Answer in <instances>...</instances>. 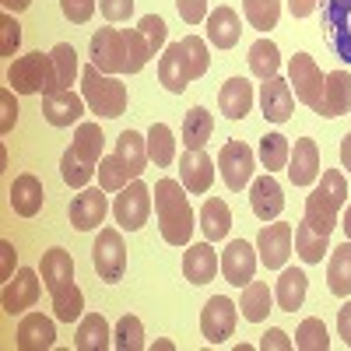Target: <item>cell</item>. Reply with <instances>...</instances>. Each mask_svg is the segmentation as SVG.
<instances>
[{"instance_id": "obj_1", "label": "cell", "mask_w": 351, "mask_h": 351, "mask_svg": "<svg viewBox=\"0 0 351 351\" xmlns=\"http://www.w3.org/2000/svg\"><path fill=\"white\" fill-rule=\"evenodd\" d=\"M152 56L155 53L141 28H99L92 36V64L102 74H137Z\"/></svg>"}, {"instance_id": "obj_2", "label": "cell", "mask_w": 351, "mask_h": 351, "mask_svg": "<svg viewBox=\"0 0 351 351\" xmlns=\"http://www.w3.org/2000/svg\"><path fill=\"white\" fill-rule=\"evenodd\" d=\"M211 67V56H208V43L200 36H183L180 43H169L158 56V81L165 92L172 95H183L190 81L204 77Z\"/></svg>"}, {"instance_id": "obj_3", "label": "cell", "mask_w": 351, "mask_h": 351, "mask_svg": "<svg viewBox=\"0 0 351 351\" xmlns=\"http://www.w3.org/2000/svg\"><path fill=\"white\" fill-rule=\"evenodd\" d=\"M155 218L162 228V239L169 246H186L193 236V208L186 200V186L176 180L155 183Z\"/></svg>"}, {"instance_id": "obj_4", "label": "cell", "mask_w": 351, "mask_h": 351, "mask_svg": "<svg viewBox=\"0 0 351 351\" xmlns=\"http://www.w3.org/2000/svg\"><path fill=\"white\" fill-rule=\"evenodd\" d=\"M344 200H348V180H344V172L341 169H327L324 180H319L313 186V193L306 197L302 221L309 228H316L319 236H330V232L337 228V215L344 208Z\"/></svg>"}, {"instance_id": "obj_5", "label": "cell", "mask_w": 351, "mask_h": 351, "mask_svg": "<svg viewBox=\"0 0 351 351\" xmlns=\"http://www.w3.org/2000/svg\"><path fill=\"white\" fill-rule=\"evenodd\" d=\"M8 84L18 95H49L60 92V77H56L53 53H28L8 67Z\"/></svg>"}, {"instance_id": "obj_6", "label": "cell", "mask_w": 351, "mask_h": 351, "mask_svg": "<svg viewBox=\"0 0 351 351\" xmlns=\"http://www.w3.org/2000/svg\"><path fill=\"white\" fill-rule=\"evenodd\" d=\"M81 95L88 102V109L106 116V120H116V116L127 112V84L116 81L112 74H102L95 64H88L81 71Z\"/></svg>"}, {"instance_id": "obj_7", "label": "cell", "mask_w": 351, "mask_h": 351, "mask_svg": "<svg viewBox=\"0 0 351 351\" xmlns=\"http://www.w3.org/2000/svg\"><path fill=\"white\" fill-rule=\"evenodd\" d=\"M324 71L316 67V60L309 53H295L288 60V84H295L291 92L302 106H309L313 112H324Z\"/></svg>"}, {"instance_id": "obj_8", "label": "cell", "mask_w": 351, "mask_h": 351, "mask_svg": "<svg viewBox=\"0 0 351 351\" xmlns=\"http://www.w3.org/2000/svg\"><path fill=\"white\" fill-rule=\"evenodd\" d=\"M92 263L106 285H116L123 274H127V246H123V236L120 228H102L99 239L92 246Z\"/></svg>"}, {"instance_id": "obj_9", "label": "cell", "mask_w": 351, "mask_h": 351, "mask_svg": "<svg viewBox=\"0 0 351 351\" xmlns=\"http://www.w3.org/2000/svg\"><path fill=\"white\" fill-rule=\"evenodd\" d=\"M112 215H116V225L127 228V232L144 228V221H148V215H152V190L141 180H134L130 186L120 190V197L112 200Z\"/></svg>"}, {"instance_id": "obj_10", "label": "cell", "mask_w": 351, "mask_h": 351, "mask_svg": "<svg viewBox=\"0 0 351 351\" xmlns=\"http://www.w3.org/2000/svg\"><path fill=\"white\" fill-rule=\"evenodd\" d=\"M253 165H256L253 148L243 144V141H228L221 148V155H218V169H221V180H225L228 190L250 186L253 183Z\"/></svg>"}, {"instance_id": "obj_11", "label": "cell", "mask_w": 351, "mask_h": 351, "mask_svg": "<svg viewBox=\"0 0 351 351\" xmlns=\"http://www.w3.org/2000/svg\"><path fill=\"white\" fill-rule=\"evenodd\" d=\"M319 4H324V28L330 49L344 64H351V0H319Z\"/></svg>"}, {"instance_id": "obj_12", "label": "cell", "mask_w": 351, "mask_h": 351, "mask_svg": "<svg viewBox=\"0 0 351 351\" xmlns=\"http://www.w3.org/2000/svg\"><path fill=\"white\" fill-rule=\"evenodd\" d=\"M236 319H239L236 302L225 299V295H211V302L200 309V334L211 344H221V341L232 337V330H236Z\"/></svg>"}, {"instance_id": "obj_13", "label": "cell", "mask_w": 351, "mask_h": 351, "mask_svg": "<svg viewBox=\"0 0 351 351\" xmlns=\"http://www.w3.org/2000/svg\"><path fill=\"white\" fill-rule=\"evenodd\" d=\"M256 253L267 271H281L291 256V225H285V221L263 225L256 236Z\"/></svg>"}, {"instance_id": "obj_14", "label": "cell", "mask_w": 351, "mask_h": 351, "mask_svg": "<svg viewBox=\"0 0 351 351\" xmlns=\"http://www.w3.org/2000/svg\"><path fill=\"white\" fill-rule=\"evenodd\" d=\"M67 215H71V225H74L77 232H92V228H99V225L106 221V215H109L106 190H102V186H92V190L84 186V190L71 200Z\"/></svg>"}, {"instance_id": "obj_15", "label": "cell", "mask_w": 351, "mask_h": 351, "mask_svg": "<svg viewBox=\"0 0 351 351\" xmlns=\"http://www.w3.org/2000/svg\"><path fill=\"white\" fill-rule=\"evenodd\" d=\"M221 274H225L228 285L246 288L256 274V246L246 243V239H232L221 253Z\"/></svg>"}, {"instance_id": "obj_16", "label": "cell", "mask_w": 351, "mask_h": 351, "mask_svg": "<svg viewBox=\"0 0 351 351\" xmlns=\"http://www.w3.org/2000/svg\"><path fill=\"white\" fill-rule=\"evenodd\" d=\"M39 291H43V281L36 271L21 267L8 285H4V295H0V302H4V313L8 316H21L25 309H32L39 302Z\"/></svg>"}, {"instance_id": "obj_17", "label": "cell", "mask_w": 351, "mask_h": 351, "mask_svg": "<svg viewBox=\"0 0 351 351\" xmlns=\"http://www.w3.org/2000/svg\"><path fill=\"white\" fill-rule=\"evenodd\" d=\"M260 109H263V120L271 123H288L291 120V109H295V92L285 77H267L260 84Z\"/></svg>"}, {"instance_id": "obj_18", "label": "cell", "mask_w": 351, "mask_h": 351, "mask_svg": "<svg viewBox=\"0 0 351 351\" xmlns=\"http://www.w3.org/2000/svg\"><path fill=\"white\" fill-rule=\"evenodd\" d=\"M288 180L295 183V186H313L319 180V148H316V141L313 137H302L295 141V148H291L288 155Z\"/></svg>"}, {"instance_id": "obj_19", "label": "cell", "mask_w": 351, "mask_h": 351, "mask_svg": "<svg viewBox=\"0 0 351 351\" xmlns=\"http://www.w3.org/2000/svg\"><path fill=\"white\" fill-rule=\"evenodd\" d=\"M14 344H18V351H46L56 344V324L43 313H25L18 324Z\"/></svg>"}, {"instance_id": "obj_20", "label": "cell", "mask_w": 351, "mask_h": 351, "mask_svg": "<svg viewBox=\"0 0 351 351\" xmlns=\"http://www.w3.org/2000/svg\"><path fill=\"white\" fill-rule=\"evenodd\" d=\"M84 95H74L71 88H60V92H49L43 99V116L49 127H71L81 123V112H84Z\"/></svg>"}, {"instance_id": "obj_21", "label": "cell", "mask_w": 351, "mask_h": 351, "mask_svg": "<svg viewBox=\"0 0 351 351\" xmlns=\"http://www.w3.org/2000/svg\"><path fill=\"white\" fill-rule=\"evenodd\" d=\"M250 204H253V215L260 221H274L285 211V190L271 172L250 183Z\"/></svg>"}, {"instance_id": "obj_22", "label": "cell", "mask_w": 351, "mask_h": 351, "mask_svg": "<svg viewBox=\"0 0 351 351\" xmlns=\"http://www.w3.org/2000/svg\"><path fill=\"white\" fill-rule=\"evenodd\" d=\"M180 176H183V186L186 193H208L215 183V165L211 155L204 148H186L180 158Z\"/></svg>"}, {"instance_id": "obj_23", "label": "cell", "mask_w": 351, "mask_h": 351, "mask_svg": "<svg viewBox=\"0 0 351 351\" xmlns=\"http://www.w3.org/2000/svg\"><path fill=\"white\" fill-rule=\"evenodd\" d=\"M218 253H215V246H211V239L208 243H193L186 253H183V278L190 281V285H208V281H215V274H218Z\"/></svg>"}, {"instance_id": "obj_24", "label": "cell", "mask_w": 351, "mask_h": 351, "mask_svg": "<svg viewBox=\"0 0 351 351\" xmlns=\"http://www.w3.org/2000/svg\"><path fill=\"white\" fill-rule=\"evenodd\" d=\"M8 200H11L14 215H21V218H36V215L43 211V200H46L39 176H32V172H21L18 180L11 183V197H8Z\"/></svg>"}, {"instance_id": "obj_25", "label": "cell", "mask_w": 351, "mask_h": 351, "mask_svg": "<svg viewBox=\"0 0 351 351\" xmlns=\"http://www.w3.org/2000/svg\"><path fill=\"white\" fill-rule=\"evenodd\" d=\"M306 288H309L306 271H299V267H281V278H278V285H274L278 309H281V313H295V309H302V302H306Z\"/></svg>"}, {"instance_id": "obj_26", "label": "cell", "mask_w": 351, "mask_h": 351, "mask_svg": "<svg viewBox=\"0 0 351 351\" xmlns=\"http://www.w3.org/2000/svg\"><path fill=\"white\" fill-rule=\"evenodd\" d=\"M218 109L228 116V120H243V116L253 109V84L246 77H228L218 92Z\"/></svg>"}, {"instance_id": "obj_27", "label": "cell", "mask_w": 351, "mask_h": 351, "mask_svg": "<svg viewBox=\"0 0 351 351\" xmlns=\"http://www.w3.org/2000/svg\"><path fill=\"white\" fill-rule=\"evenodd\" d=\"M239 36H243V21H239V14L232 11V8H215L211 14H208V39H211V46H218V49H232L239 43Z\"/></svg>"}, {"instance_id": "obj_28", "label": "cell", "mask_w": 351, "mask_h": 351, "mask_svg": "<svg viewBox=\"0 0 351 351\" xmlns=\"http://www.w3.org/2000/svg\"><path fill=\"white\" fill-rule=\"evenodd\" d=\"M74 348L77 351H106V348H112V334H109V324H106L102 313L81 316L77 334H74Z\"/></svg>"}, {"instance_id": "obj_29", "label": "cell", "mask_w": 351, "mask_h": 351, "mask_svg": "<svg viewBox=\"0 0 351 351\" xmlns=\"http://www.w3.org/2000/svg\"><path fill=\"white\" fill-rule=\"evenodd\" d=\"M351 112V74L330 71L324 81V112L319 116H344Z\"/></svg>"}, {"instance_id": "obj_30", "label": "cell", "mask_w": 351, "mask_h": 351, "mask_svg": "<svg viewBox=\"0 0 351 351\" xmlns=\"http://www.w3.org/2000/svg\"><path fill=\"white\" fill-rule=\"evenodd\" d=\"M228 228H232V211H228V204L221 197H208L204 200V208H200V232H204V239H225L228 236Z\"/></svg>"}, {"instance_id": "obj_31", "label": "cell", "mask_w": 351, "mask_h": 351, "mask_svg": "<svg viewBox=\"0 0 351 351\" xmlns=\"http://www.w3.org/2000/svg\"><path fill=\"white\" fill-rule=\"evenodd\" d=\"M134 180H141V172L137 169H130L120 155H102V162H99V186L106 190V193H120L123 186H130Z\"/></svg>"}, {"instance_id": "obj_32", "label": "cell", "mask_w": 351, "mask_h": 351, "mask_svg": "<svg viewBox=\"0 0 351 351\" xmlns=\"http://www.w3.org/2000/svg\"><path fill=\"white\" fill-rule=\"evenodd\" d=\"M39 274H43V285L53 291V288H60L64 281L74 278V256L64 250V246H53L43 253V263H39Z\"/></svg>"}, {"instance_id": "obj_33", "label": "cell", "mask_w": 351, "mask_h": 351, "mask_svg": "<svg viewBox=\"0 0 351 351\" xmlns=\"http://www.w3.org/2000/svg\"><path fill=\"white\" fill-rule=\"evenodd\" d=\"M271 302H274V291L267 288V281H250L239 295V309H243V319L250 324H263L271 313Z\"/></svg>"}, {"instance_id": "obj_34", "label": "cell", "mask_w": 351, "mask_h": 351, "mask_svg": "<svg viewBox=\"0 0 351 351\" xmlns=\"http://www.w3.org/2000/svg\"><path fill=\"white\" fill-rule=\"evenodd\" d=\"M327 285L334 295L348 299L351 295V239L330 250V263H327Z\"/></svg>"}, {"instance_id": "obj_35", "label": "cell", "mask_w": 351, "mask_h": 351, "mask_svg": "<svg viewBox=\"0 0 351 351\" xmlns=\"http://www.w3.org/2000/svg\"><path fill=\"white\" fill-rule=\"evenodd\" d=\"M71 148H74V155L84 158L88 165H99V162H102V148H106V134H102V127H99V123H77Z\"/></svg>"}, {"instance_id": "obj_36", "label": "cell", "mask_w": 351, "mask_h": 351, "mask_svg": "<svg viewBox=\"0 0 351 351\" xmlns=\"http://www.w3.org/2000/svg\"><path fill=\"white\" fill-rule=\"evenodd\" d=\"M49 295H53V316L60 319V324H74V319H81L84 295H81V288L74 285V278L64 281L60 288H53Z\"/></svg>"}, {"instance_id": "obj_37", "label": "cell", "mask_w": 351, "mask_h": 351, "mask_svg": "<svg viewBox=\"0 0 351 351\" xmlns=\"http://www.w3.org/2000/svg\"><path fill=\"white\" fill-rule=\"evenodd\" d=\"M215 134V116L204 109V106H193L186 116H183V144L186 148H204Z\"/></svg>"}, {"instance_id": "obj_38", "label": "cell", "mask_w": 351, "mask_h": 351, "mask_svg": "<svg viewBox=\"0 0 351 351\" xmlns=\"http://www.w3.org/2000/svg\"><path fill=\"white\" fill-rule=\"evenodd\" d=\"M295 253L306 263H324V253H330V236H319L306 221L295 225Z\"/></svg>"}, {"instance_id": "obj_39", "label": "cell", "mask_w": 351, "mask_h": 351, "mask_svg": "<svg viewBox=\"0 0 351 351\" xmlns=\"http://www.w3.org/2000/svg\"><path fill=\"white\" fill-rule=\"evenodd\" d=\"M278 67H281V53H278V46H274L267 36L256 39V43L250 46V71H253L260 81H267V77L278 74Z\"/></svg>"}, {"instance_id": "obj_40", "label": "cell", "mask_w": 351, "mask_h": 351, "mask_svg": "<svg viewBox=\"0 0 351 351\" xmlns=\"http://www.w3.org/2000/svg\"><path fill=\"white\" fill-rule=\"evenodd\" d=\"M116 155H120L130 169L144 172V165L152 162V155H148V137H141L137 130H123L120 137H116Z\"/></svg>"}, {"instance_id": "obj_41", "label": "cell", "mask_w": 351, "mask_h": 351, "mask_svg": "<svg viewBox=\"0 0 351 351\" xmlns=\"http://www.w3.org/2000/svg\"><path fill=\"white\" fill-rule=\"evenodd\" d=\"M243 14L250 21V28L256 32H271L281 18V0H243Z\"/></svg>"}, {"instance_id": "obj_42", "label": "cell", "mask_w": 351, "mask_h": 351, "mask_svg": "<svg viewBox=\"0 0 351 351\" xmlns=\"http://www.w3.org/2000/svg\"><path fill=\"white\" fill-rule=\"evenodd\" d=\"M295 348L299 351H327L330 348V334H327V324L319 316H309L299 324L295 330Z\"/></svg>"}, {"instance_id": "obj_43", "label": "cell", "mask_w": 351, "mask_h": 351, "mask_svg": "<svg viewBox=\"0 0 351 351\" xmlns=\"http://www.w3.org/2000/svg\"><path fill=\"white\" fill-rule=\"evenodd\" d=\"M288 155H291V144L285 134H267L260 137V162L267 172H278V169H288Z\"/></svg>"}, {"instance_id": "obj_44", "label": "cell", "mask_w": 351, "mask_h": 351, "mask_svg": "<svg viewBox=\"0 0 351 351\" xmlns=\"http://www.w3.org/2000/svg\"><path fill=\"white\" fill-rule=\"evenodd\" d=\"M148 155H152V162L158 169L176 162V141H172V130L165 123H152V130H148Z\"/></svg>"}, {"instance_id": "obj_45", "label": "cell", "mask_w": 351, "mask_h": 351, "mask_svg": "<svg viewBox=\"0 0 351 351\" xmlns=\"http://www.w3.org/2000/svg\"><path fill=\"white\" fill-rule=\"evenodd\" d=\"M60 176H64V183H67V186L84 190L88 183H92V176H95V165H88L84 158L74 155V148H67L64 158H60Z\"/></svg>"}, {"instance_id": "obj_46", "label": "cell", "mask_w": 351, "mask_h": 351, "mask_svg": "<svg viewBox=\"0 0 351 351\" xmlns=\"http://www.w3.org/2000/svg\"><path fill=\"white\" fill-rule=\"evenodd\" d=\"M112 348L144 351V324L137 316H120V324H116V330H112Z\"/></svg>"}, {"instance_id": "obj_47", "label": "cell", "mask_w": 351, "mask_h": 351, "mask_svg": "<svg viewBox=\"0 0 351 351\" xmlns=\"http://www.w3.org/2000/svg\"><path fill=\"white\" fill-rule=\"evenodd\" d=\"M53 64H56V77H60V88H71L74 77L81 74L77 71V53L71 43H56L53 46Z\"/></svg>"}, {"instance_id": "obj_48", "label": "cell", "mask_w": 351, "mask_h": 351, "mask_svg": "<svg viewBox=\"0 0 351 351\" xmlns=\"http://www.w3.org/2000/svg\"><path fill=\"white\" fill-rule=\"evenodd\" d=\"M137 28H141V36L148 39V46H152V53H158V49H165V36H169V28H165V21L158 18V14H144L141 21H137Z\"/></svg>"}, {"instance_id": "obj_49", "label": "cell", "mask_w": 351, "mask_h": 351, "mask_svg": "<svg viewBox=\"0 0 351 351\" xmlns=\"http://www.w3.org/2000/svg\"><path fill=\"white\" fill-rule=\"evenodd\" d=\"M21 43V25L14 21L11 11H4V18H0V56H14Z\"/></svg>"}, {"instance_id": "obj_50", "label": "cell", "mask_w": 351, "mask_h": 351, "mask_svg": "<svg viewBox=\"0 0 351 351\" xmlns=\"http://www.w3.org/2000/svg\"><path fill=\"white\" fill-rule=\"evenodd\" d=\"M0 109H4V116H0V134H11V130H14V123H18L14 88H4V92H0Z\"/></svg>"}, {"instance_id": "obj_51", "label": "cell", "mask_w": 351, "mask_h": 351, "mask_svg": "<svg viewBox=\"0 0 351 351\" xmlns=\"http://www.w3.org/2000/svg\"><path fill=\"white\" fill-rule=\"evenodd\" d=\"M60 11H64L74 25H84L88 18L95 14V0H60Z\"/></svg>"}, {"instance_id": "obj_52", "label": "cell", "mask_w": 351, "mask_h": 351, "mask_svg": "<svg viewBox=\"0 0 351 351\" xmlns=\"http://www.w3.org/2000/svg\"><path fill=\"white\" fill-rule=\"evenodd\" d=\"M176 8H180V18H183L186 25L208 21V0H176Z\"/></svg>"}, {"instance_id": "obj_53", "label": "cell", "mask_w": 351, "mask_h": 351, "mask_svg": "<svg viewBox=\"0 0 351 351\" xmlns=\"http://www.w3.org/2000/svg\"><path fill=\"white\" fill-rule=\"evenodd\" d=\"M106 21H127L134 14V0H99Z\"/></svg>"}, {"instance_id": "obj_54", "label": "cell", "mask_w": 351, "mask_h": 351, "mask_svg": "<svg viewBox=\"0 0 351 351\" xmlns=\"http://www.w3.org/2000/svg\"><path fill=\"white\" fill-rule=\"evenodd\" d=\"M291 348H295V341H291L281 327H271L260 341V351H291Z\"/></svg>"}, {"instance_id": "obj_55", "label": "cell", "mask_w": 351, "mask_h": 351, "mask_svg": "<svg viewBox=\"0 0 351 351\" xmlns=\"http://www.w3.org/2000/svg\"><path fill=\"white\" fill-rule=\"evenodd\" d=\"M0 260H4V267H0V278L4 281H11L14 278V243H0Z\"/></svg>"}, {"instance_id": "obj_56", "label": "cell", "mask_w": 351, "mask_h": 351, "mask_svg": "<svg viewBox=\"0 0 351 351\" xmlns=\"http://www.w3.org/2000/svg\"><path fill=\"white\" fill-rule=\"evenodd\" d=\"M337 334L344 337V344L351 348V299L337 309Z\"/></svg>"}, {"instance_id": "obj_57", "label": "cell", "mask_w": 351, "mask_h": 351, "mask_svg": "<svg viewBox=\"0 0 351 351\" xmlns=\"http://www.w3.org/2000/svg\"><path fill=\"white\" fill-rule=\"evenodd\" d=\"M316 8H319V0H288V11L295 18H309Z\"/></svg>"}, {"instance_id": "obj_58", "label": "cell", "mask_w": 351, "mask_h": 351, "mask_svg": "<svg viewBox=\"0 0 351 351\" xmlns=\"http://www.w3.org/2000/svg\"><path fill=\"white\" fill-rule=\"evenodd\" d=\"M341 165H344V172H351V134H344V141H341Z\"/></svg>"}, {"instance_id": "obj_59", "label": "cell", "mask_w": 351, "mask_h": 351, "mask_svg": "<svg viewBox=\"0 0 351 351\" xmlns=\"http://www.w3.org/2000/svg\"><path fill=\"white\" fill-rule=\"evenodd\" d=\"M0 4H4V11H11V14H18V11H25L28 4H32V0H0Z\"/></svg>"}, {"instance_id": "obj_60", "label": "cell", "mask_w": 351, "mask_h": 351, "mask_svg": "<svg viewBox=\"0 0 351 351\" xmlns=\"http://www.w3.org/2000/svg\"><path fill=\"white\" fill-rule=\"evenodd\" d=\"M341 228H344V236L351 239V208H344V221H341Z\"/></svg>"}, {"instance_id": "obj_61", "label": "cell", "mask_w": 351, "mask_h": 351, "mask_svg": "<svg viewBox=\"0 0 351 351\" xmlns=\"http://www.w3.org/2000/svg\"><path fill=\"white\" fill-rule=\"evenodd\" d=\"M155 348H158V351H172L176 344H172V341H155Z\"/></svg>"}]
</instances>
